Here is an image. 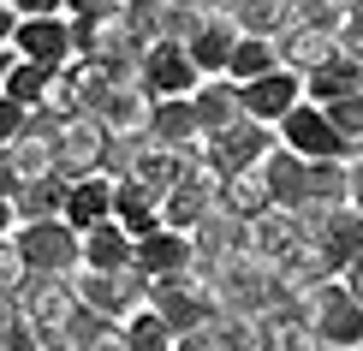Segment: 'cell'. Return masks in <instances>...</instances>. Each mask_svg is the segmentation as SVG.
I'll list each match as a JSON object with an SVG mask.
<instances>
[{"instance_id": "obj_11", "label": "cell", "mask_w": 363, "mask_h": 351, "mask_svg": "<svg viewBox=\"0 0 363 351\" xmlns=\"http://www.w3.org/2000/svg\"><path fill=\"white\" fill-rule=\"evenodd\" d=\"M18 303H24V316H30L42 333L66 328L72 316L84 310V303H78V286H72V274H30V286L18 292Z\"/></svg>"}, {"instance_id": "obj_15", "label": "cell", "mask_w": 363, "mask_h": 351, "mask_svg": "<svg viewBox=\"0 0 363 351\" xmlns=\"http://www.w3.org/2000/svg\"><path fill=\"white\" fill-rule=\"evenodd\" d=\"M191 238H196V274H215L220 262H233V256H256L250 250V226L233 221V215H220V208L196 226Z\"/></svg>"}, {"instance_id": "obj_31", "label": "cell", "mask_w": 363, "mask_h": 351, "mask_svg": "<svg viewBox=\"0 0 363 351\" xmlns=\"http://www.w3.org/2000/svg\"><path fill=\"white\" fill-rule=\"evenodd\" d=\"M0 155H6V167L24 179V185H30V179H54V173H60V161H54V137H42V131H24L18 143L0 149Z\"/></svg>"}, {"instance_id": "obj_25", "label": "cell", "mask_w": 363, "mask_h": 351, "mask_svg": "<svg viewBox=\"0 0 363 351\" xmlns=\"http://www.w3.org/2000/svg\"><path fill=\"white\" fill-rule=\"evenodd\" d=\"M256 328H262V351H315V333L304 322V303H274V310L256 316Z\"/></svg>"}, {"instance_id": "obj_45", "label": "cell", "mask_w": 363, "mask_h": 351, "mask_svg": "<svg viewBox=\"0 0 363 351\" xmlns=\"http://www.w3.org/2000/svg\"><path fill=\"white\" fill-rule=\"evenodd\" d=\"M12 30H18V12L0 0V48H12Z\"/></svg>"}, {"instance_id": "obj_16", "label": "cell", "mask_w": 363, "mask_h": 351, "mask_svg": "<svg viewBox=\"0 0 363 351\" xmlns=\"http://www.w3.org/2000/svg\"><path fill=\"white\" fill-rule=\"evenodd\" d=\"M101 126H108L113 137H149V119H155V96H149V89L138 84V78H125V84H113V96L101 101Z\"/></svg>"}, {"instance_id": "obj_29", "label": "cell", "mask_w": 363, "mask_h": 351, "mask_svg": "<svg viewBox=\"0 0 363 351\" xmlns=\"http://www.w3.org/2000/svg\"><path fill=\"white\" fill-rule=\"evenodd\" d=\"M304 173H310V161H304V155H292L286 143L262 161V179H268V191H274V203H280V208H298V203H304Z\"/></svg>"}, {"instance_id": "obj_27", "label": "cell", "mask_w": 363, "mask_h": 351, "mask_svg": "<svg viewBox=\"0 0 363 351\" xmlns=\"http://www.w3.org/2000/svg\"><path fill=\"white\" fill-rule=\"evenodd\" d=\"M191 101H196V119H203L208 137H215V131H233L238 119H245V96H238L233 78H203Z\"/></svg>"}, {"instance_id": "obj_49", "label": "cell", "mask_w": 363, "mask_h": 351, "mask_svg": "<svg viewBox=\"0 0 363 351\" xmlns=\"http://www.w3.org/2000/svg\"><path fill=\"white\" fill-rule=\"evenodd\" d=\"M12 66H18V48H0V89H6V78H12Z\"/></svg>"}, {"instance_id": "obj_7", "label": "cell", "mask_w": 363, "mask_h": 351, "mask_svg": "<svg viewBox=\"0 0 363 351\" xmlns=\"http://www.w3.org/2000/svg\"><path fill=\"white\" fill-rule=\"evenodd\" d=\"M274 131H280V143L292 149V155H304V161H352L357 155V149L340 137V126L328 119V108H315V101H298Z\"/></svg>"}, {"instance_id": "obj_38", "label": "cell", "mask_w": 363, "mask_h": 351, "mask_svg": "<svg viewBox=\"0 0 363 351\" xmlns=\"http://www.w3.org/2000/svg\"><path fill=\"white\" fill-rule=\"evenodd\" d=\"M119 24L131 30V36L143 42H161V24H167V0H125V6H119Z\"/></svg>"}, {"instance_id": "obj_39", "label": "cell", "mask_w": 363, "mask_h": 351, "mask_svg": "<svg viewBox=\"0 0 363 351\" xmlns=\"http://www.w3.org/2000/svg\"><path fill=\"white\" fill-rule=\"evenodd\" d=\"M30 286V262L18 250V238H0V298H18Z\"/></svg>"}, {"instance_id": "obj_24", "label": "cell", "mask_w": 363, "mask_h": 351, "mask_svg": "<svg viewBox=\"0 0 363 351\" xmlns=\"http://www.w3.org/2000/svg\"><path fill=\"white\" fill-rule=\"evenodd\" d=\"M113 221L125 226L131 238L161 233V196L149 185H138V179H113Z\"/></svg>"}, {"instance_id": "obj_22", "label": "cell", "mask_w": 363, "mask_h": 351, "mask_svg": "<svg viewBox=\"0 0 363 351\" xmlns=\"http://www.w3.org/2000/svg\"><path fill=\"white\" fill-rule=\"evenodd\" d=\"M220 215H233V221H262L268 208H280L274 203V191H268V179H262V167H250V173H238V179H220Z\"/></svg>"}, {"instance_id": "obj_20", "label": "cell", "mask_w": 363, "mask_h": 351, "mask_svg": "<svg viewBox=\"0 0 363 351\" xmlns=\"http://www.w3.org/2000/svg\"><path fill=\"white\" fill-rule=\"evenodd\" d=\"M345 96H363V54H334L328 66H315L304 78V101H345Z\"/></svg>"}, {"instance_id": "obj_43", "label": "cell", "mask_w": 363, "mask_h": 351, "mask_svg": "<svg viewBox=\"0 0 363 351\" xmlns=\"http://www.w3.org/2000/svg\"><path fill=\"white\" fill-rule=\"evenodd\" d=\"M18 18H66V0H6Z\"/></svg>"}, {"instance_id": "obj_1", "label": "cell", "mask_w": 363, "mask_h": 351, "mask_svg": "<svg viewBox=\"0 0 363 351\" xmlns=\"http://www.w3.org/2000/svg\"><path fill=\"white\" fill-rule=\"evenodd\" d=\"M208 286H215L220 310H238V316H262L274 310V303H292L280 286L274 262H262V256H233V262H220L215 274H208Z\"/></svg>"}, {"instance_id": "obj_44", "label": "cell", "mask_w": 363, "mask_h": 351, "mask_svg": "<svg viewBox=\"0 0 363 351\" xmlns=\"http://www.w3.org/2000/svg\"><path fill=\"white\" fill-rule=\"evenodd\" d=\"M340 286H345V292H352V298L363 303V256H352V262L340 268Z\"/></svg>"}, {"instance_id": "obj_3", "label": "cell", "mask_w": 363, "mask_h": 351, "mask_svg": "<svg viewBox=\"0 0 363 351\" xmlns=\"http://www.w3.org/2000/svg\"><path fill=\"white\" fill-rule=\"evenodd\" d=\"M298 303H304V322H310L322 351H363V303L345 292L340 280L315 286V292L298 298Z\"/></svg>"}, {"instance_id": "obj_21", "label": "cell", "mask_w": 363, "mask_h": 351, "mask_svg": "<svg viewBox=\"0 0 363 351\" xmlns=\"http://www.w3.org/2000/svg\"><path fill=\"white\" fill-rule=\"evenodd\" d=\"M101 221H113V173L72 179V191H66V226L89 233V226H101Z\"/></svg>"}, {"instance_id": "obj_41", "label": "cell", "mask_w": 363, "mask_h": 351, "mask_svg": "<svg viewBox=\"0 0 363 351\" xmlns=\"http://www.w3.org/2000/svg\"><path fill=\"white\" fill-rule=\"evenodd\" d=\"M24 131H30V108H18V101L0 89V149H12Z\"/></svg>"}, {"instance_id": "obj_12", "label": "cell", "mask_w": 363, "mask_h": 351, "mask_svg": "<svg viewBox=\"0 0 363 351\" xmlns=\"http://www.w3.org/2000/svg\"><path fill=\"white\" fill-rule=\"evenodd\" d=\"M245 30L233 24V12H203V24H196V36L185 42L191 66L203 72V78H226V66H233V48Z\"/></svg>"}, {"instance_id": "obj_42", "label": "cell", "mask_w": 363, "mask_h": 351, "mask_svg": "<svg viewBox=\"0 0 363 351\" xmlns=\"http://www.w3.org/2000/svg\"><path fill=\"white\" fill-rule=\"evenodd\" d=\"M125 0H66V18H84V24H113Z\"/></svg>"}, {"instance_id": "obj_33", "label": "cell", "mask_w": 363, "mask_h": 351, "mask_svg": "<svg viewBox=\"0 0 363 351\" xmlns=\"http://www.w3.org/2000/svg\"><path fill=\"white\" fill-rule=\"evenodd\" d=\"M274 66H280V42L274 36H238L226 78H233V84H256L262 72H274Z\"/></svg>"}, {"instance_id": "obj_19", "label": "cell", "mask_w": 363, "mask_h": 351, "mask_svg": "<svg viewBox=\"0 0 363 351\" xmlns=\"http://www.w3.org/2000/svg\"><path fill=\"white\" fill-rule=\"evenodd\" d=\"M274 42H280V66H292L298 78H310L315 66H328V60L340 54V36H328V30H315V24H304V18L286 24Z\"/></svg>"}, {"instance_id": "obj_18", "label": "cell", "mask_w": 363, "mask_h": 351, "mask_svg": "<svg viewBox=\"0 0 363 351\" xmlns=\"http://www.w3.org/2000/svg\"><path fill=\"white\" fill-rule=\"evenodd\" d=\"M149 137L155 143H167V149H203V119H196V101L191 96H161L155 101V119H149Z\"/></svg>"}, {"instance_id": "obj_9", "label": "cell", "mask_w": 363, "mask_h": 351, "mask_svg": "<svg viewBox=\"0 0 363 351\" xmlns=\"http://www.w3.org/2000/svg\"><path fill=\"white\" fill-rule=\"evenodd\" d=\"M138 84L149 89V96H196V84H203V72L191 66L185 42H149L143 60H138Z\"/></svg>"}, {"instance_id": "obj_8", "label": "cell", "mask_w": 363, "mask_h": 351, "mask_svg": "<svg viewBox=\"0 0 363 351\" xmlns=\"http://www.w3.org/2000/svg\"><path fill=\"white\" fill-rule=\"evenodd\" d=\"M108 155H113V131L101 126L96 113H78V119H66V131L54 137L60 179H89V173H108Z\"/></svg>"}, {"instance_id": "obj_47", "label": "cell", "mask_w": 363, "mask_h": 351, "mask_svg": "<svg viewBox=\"0 0 363 351\" xmlns=\"http://www.w3.org/2000/svg\"><path fill=\"white\" fill-rule=\"evenodd\" d=\"M352 208H363V155H352Z\"/></svg>"}, {"instance_id": "obj_50", "label": "cell", "mask_w": 363, "mask_h": 351, "mask_svg": "<svg viewBox=\"0 0 363 351\" xmlns=\"http://www.w3.org/2000/svg\"><path fill=\"white\" fill-rule=\"evenodd\" d=\"M0 351H6V345H0Z\"/></svg>"}, {"instance_id": "obj_10", "label": "cell", "mask_w": 363, "mask_h": 351, "mask_svg": "<svg viewBox=\"0 0 363 351\" xmlns=\"http://www.w3.org/2000/svg\"><path fill=\"white\" fill-rule=\"evenodd\" d=\"M238 96H245V119H256V126H280V119L304 101V78H298L292 66H274V72H262L256 84H238Z\"/></svg>"}, {"instance_id": "obj_46", "label": "cell", "mask_w": 363, "mask_h": 351, "mask_svg": "<svg viewBox=\"0 0 363 351\" xmlns=\"http://www.w3.org/2000/svg\"><path fill=\"white\" fill-rule=\"evenodd\" d=\"M18 233V208H12V196H0V238Z\"/></svg>"}, {"instance_id": "obj_6", "label": "cell", "mask_w": 363, "mask_h": 351, "mask_svg": "<svg viewBox=\"0 0 363 351\" xmlns=\"http://www.w3.org/2000/svg\"><path fill=\"white\" fill-rule=\"evenodd\" d=\"M72 286H78V303H84V310L108 316V322H125V316H138L143 303H149V280H143L138 268H113V274L78 268V274H72Z\"/></svg>"}, {"instance_id": "obj_32", "label": "cell", "mask_w": 363, "mask_h": 351, "mask_svg": "<svg viewBox=\"0 0 363 351\" xmlns=\"http://www.w3.org/2000/svg\"><path fill=\"white\" fill-rule=\"evenodd\" d=\"M315 244H322V250L334 256L340 268L352 262V256H363V208H352V203H345V208H334V221H328L322 233H315Z\"/></svg>"}, {"instance_id": "obj_28", "label": "cell", "mask_w": 363, "mask_h": 351, "mask_svg": "<svg viewBox=\"0 0 363 351\" xmlns=\"http://www.w3.org/2000/svg\"><path fill=\"white\" fill-rule=\"evenodd\" d=\"M226 12L245 36H280L286 24H298L304 0H226Z\"/></svg>"}, {"instance_id": "obj_13", "label": "cell", "mask_w": 363, "mask_h": 351, "mask_svg": "<svg viewBox=\"0 0 363 351\" xmlns=\"http://www.w3.org/2000/svg\"><path fill=\"white\" fill-rule=\"evenodd\" d=\"M138 274H143V280L196 274V238H191V233H173V226H161V233L138 238Z\"/></svg>"}, {"instance_id": "obj_14", "label": "cell", "mask_w": 363, "mask_h": 351, "mask_svg": "<svg viewBox=\"0 0 363 351\" xmlns=\"http://www.w3.org/2000/svg\"><path fill=\"white\" fill-rule=\"evenodd\" d=\"M12 48L18 60H36V66H72V18H18L12 30Z\"/></svg>"}, {"instance_id": "obj_2", "label": "cell", "mask_w": 363, "mask_h": 351, "mask_svg": "<svg viewBox=\"0 0 363 351\" xmlns=\"http://www.w3.org/2000/svg\"><path fill=\"white\" fill-rule=\"evenodd\" d=\"M149 310H161L179 340L203 333L208 322H220V298L208 286V274H173V280H149Z\"/></svg>"}, {"instance_id": "obj_35", "label": "cell", "mask_w": 363, "mask_h": 351, "mask_svg": "<svg viewBox=\"0 0 363 351\" xmlns=\"http://www.w3.org/2000/svg\"><path fill=\"white\" fill-rule=\"evenodd\" d=\"M208 345L215 351H262V328L256 316H238V310H220V322H208Z\"/></svg>"}, {"instance_id": "obj_37", "label": "cell", "mask_w": 363, "mask_h": 351, "mask_svg": "<svg viewBox=\"0 0 363 351\" xmlns=\"http://www.w3.org/2000/svg\"><path fill=\"white\" fill-rule=\"evenodd\" d=\"M0 345L6 351H42V328L24 316L18 298H0Z\"/></svg>"}, {"instance_id": "obj_26", "label": "cell", "mask_w": 363, "mask_h": 351, "mask_svg": "<svg viewBox=\"0 0 363 351\" xmlns=\"http://www.w3.org/2000/svg\"><path fill=\"white\" fill-rule=\"evenodd\" d=\"M84 268H101V274H113V268H138V238H131L119 221L89 226V233H84Z\"/></svg>"}, {"instance_id": "obj_34", "label": "cell", "mask_w": 363, "mask_h": 351, "mask_svg": "<svg viewBox=\"0 0 363 351\" xmlns=\"http://www.w3.org/2000/svg\"><path fill=\"white\" fill-rule=\"evenodd\" d=\"M60 72H66V66H36V60H18V66H12V78H6V96L18 101V108H42Z\"/></svg>"}, {"instance_id": "obj_48", "label": "cell", "mask_w": 363, "mask_h": 351, "mask_svg": "<svg viewBox=\"0 0 363 351\" xmlns=\"http://www.w3.org/2000/svg\"><path fill=\"white\" fill-rule=\"evenodd\" d=\"M173 351H215V345H208V333H185V340H179Z\"/></svg>"}, {"instance_id": "obj_30", "label": "cell", "mask_w": 363, "mask_h": 351, "mask_svg": "<svg viewBox=\"0 0 363 351\" xmlns=\"http://www.w3.org/2000/svg\"><path fill=\"white\" fill-rule=\"evenodd\" d=\"M66 191H72V179H30V185L12 196V208H18V226L24 221H54V215H66Z\"/></svg>"}, {"instance_id": "obj_36", "label": "cell", "mask_w": 363, "mask_h": 351, "mask_svg": "<svg viewBox=\"0 0 363 351\" xmlns=\"http://www.w3.org/2000/svg\"><path fill=\"white\" fill-rule=\"evenodd\" d=\"M119 328H125V345H131V351H173V345H179V333L161 322V310H149V303H143L138 316H125Z\"/></svg>"}, {"instance_id": "obj_40", "label": "cell", "mask_w": 363, "mask_h": 351, "mask_svg": "<svg viewBox=\"0 0 363 351\" xmlns=\"http://www.w3.org/2000/svg\"><path fill=\"white\" fill-rule=\"evenodd\" d=\"M315 108H322V101H315ZM328 119H334V126H340V137H345V143H352L357 155H363V96L328 101Z\"/></svg>"}, {"instance_id": "obj_5", "label": "cell", "mask_w": 363, "mask_h": 351, "mask_svg": "<svg viewBox=\"0 0 363 351\" xmlns=\"http://www.w3.org/2000/svg\"><path fill=\"white\" fill-rule=\"evenodd\" d=\"M12 238H18L30 274H78V268H84V233H78V226H66V215H54V221H24Z\"/></svg>"}, {"instance_id": "obj_17", "label": "cell", "mask_w": 363, "mask_h": 351, "mask_svg": "<svg viewBox=\"0 0 363 351\" xmlns=\"http://www.w3.org/2000/svg\"><path fill=\"white\" fill-rule=\"evenodd\" d=\"M274 274H280V286H286V298H310L315 286H328V280H340V262L322 250L315 238H304L286 262H274Z\"/></svg>"}, {"instance_id": "obj_23", "label": "cell", "mask_w": 363, "mask_h": 351, "mask_svg": "<svg viewBox=\"0 0 363 351\" xmlns=\"http://www.w3.org/2000/svg\"><path fill=\"white\" fill-rule=\"evenodd\" d=\"M304 238L310 233H304V221H298L292 208H268L262 221H250V250L262 256V262H286Z\"/></svg>"}, {"instance_id": "obj_4", "label": "cell", "mask_w": 363, "mask_h": 351, "mask_svg": "<svg viewBox=\"0 0 363 351\" xmlns=\"http://www.w3.org/2000/svg\"><path fill=\"white\" fill-rule=\"evenodd\" d=\"M274 149H280V131L274 126H256V119H238L233 131L203 137V161H208V173H215V179L250 173V167H262Z\"/></svg>"}]
</instances>
